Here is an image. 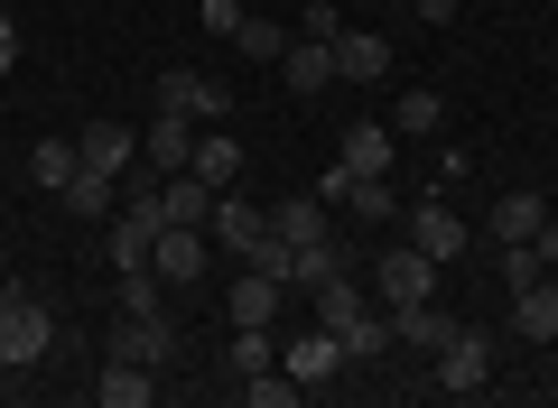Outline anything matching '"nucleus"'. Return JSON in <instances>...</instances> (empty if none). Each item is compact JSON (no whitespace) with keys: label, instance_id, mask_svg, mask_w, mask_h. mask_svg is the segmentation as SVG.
<instances>
[{"label":"nucleus","instance_id":"obj_1","mask_svg":"<svg viewBox=\"0 0 558 408\" xmlns=\"http://www.w3.org/2000/svg\"><path fill=\"white\" fill-rule=\"evenodd\" d=\"M307 297H317V325L344 344V362H373V353L391 344V316H373V297H363L344 270L326 279V288H307Z\"/></svg>","mask_w":558,"mask_h":408},{"label":"nucleus","instance_id":"obj_2","mask_svg":"<svg viewBox=\"0 0 558 408\" xmlns=\"http://www.w3.org/2000/svg\"><path fill=\"white\" fill-rule=\"evenodd\" d=\"M428 381H438V399H484V390H494V334L457 325L447 353H428Z\"/></svg>","mask_w":558,"mask_h":408},{"label":"nucleus","instance_id":"obj_3","mask_svg":"<svg viewBox=\"0 0 558 408\" xmlns=\"http://www.w3.org/2000/svg\"><path fill=\"white\" fill-rule=\"evenodd\" d=\"M47 353H57V316H47L28 288H0V362L28 371V362H47Z\"/></svg>","mask_w":558,"mask_h":408},{"label":"nucleus","instance_id":"obj_4","mask_svg":"<svg viewBox=\"0 0 558 408\" xmlns=\"http://www.w3.org/2000/svg\"><path fill=\"white\" fill-rule=\"evenodd\" d=\"M178 316H112V334H102V353H112V362H149V371H168L178 362Z\"/></svg>","mask_w":558,"mask_h":408},{"label":"nucleus","instance_id":"obj_5","mask_svg":"<svg viewBox=\"0 0 558 408\" xmlns=\"http://www.w3.org/2000/svg\"><path fill=\"white\" fill-rule=\"evenodd\" d=\"M159 112H178V121H196V131H215V121L233 112V94H223L215 75H196V65H168V75H159Z\"/></svg>","mask_w":558,"mask_h":408},{"label":"nucleus","instance_id":"obj_6","mask_svg":"<svg viewBox=\"0 0 558 408\" xmlns=\"http://www.w3.org/2000/svg\"><path fill=\"white\" fill-rule=\"evenodd\" d=\"M279 371H289L299 390H326V381L344 371V344H336L326 325H307V334H289V344H279Z\"/></svg>","mask_w":558,"mask_h":408},{"label":"nucleus","instance_id":"obj_7","mask_svg":"<svg viewBox=\"0 0 558 408\" xmlns=\"http://www.w3.org/2000/svg\"><path fill=\"white\" fill-rule=\"evenodd\" d=\"M260 214H270V242H279V251H307V242H326V214H336V205L307 186V195H279V205H260Z\"/></svg>","mask_w":558,"mask_h":408},{"label":"nucleus","instance_id":"obj_8","mask_svg":"<svg viewBox=\"0 0 558 408\" xmlns=\"http://www.w3.org/2000/svg\"><path fill=\"white\" fill-rule=\"evenodd\" d=\"M260 233H270V214H260L252 195H215V214H205V242H215V251H242V260H252Z\"/></svg>","mask_w":558,"mask_h":408},{"label":"nucleus","instance_id":"obj_9","mask_svg":"<svg viewBox=\"0 0 558 408\" xmlns=\"http://www.w3.org/2000/svg\"><path fill=\"white\" fill-rule=\"evenodd\" d=\"M373 288H381V307H418V297L438 288V260L418 251V242H410V251H381V270H373Z\"/></svg>","mask_w":558,"mask_h":408},{"label":"nucleus","instance_id":"obj_10","mask_svg":"<svg viewBox=\"0 0 558 408\" xmlns=\"http://www.w3.org/2000/svg\"><path fill=\"white\" fill-rule=\"evenodd\" d=\"M410 242H418V251H428V260L447 270V260L465 251V214L447 205V195H418V214H410Z\"/></svg>","mask_w":558,"mask_h":408},{"label":"nucleus","instance_id":"obj_11","mask_svg":"<svg viewBox=\"0 0 558 408\" xmlns=\"http://www.w3.org/2000/svg\"><path fill=\"white\" fill-rule=\"evenodd\" d=\"M149 270H159L168 288H196V279H205V223H168L159 251H149Z\"/></svg>","mask_w":558,"mask_h":408},{"label":"nucleus","instance_id":"obj_12","mask_svg":"<svg viewBox=\"0 0 558 408\" xmlns=\"http://www.w3.org/2000/svg\"><path fill=\"white\" fill-rule=\"evenodd\" d=\"M391 75V38L381 28H336V84H381Z\"/></svg>","mask_w":558,"mask_h":408},{"label":"nucleus","instance_id":"obj_13","mask_svg":"<svg viewBox=\"0 0 558 408\" xmlns=\"http://www.w3.org/2000/svg\"><path fill=\"white\" fill-rule=\"evenodd\" d=\"M279 288H289V279H270V270H252V260H242L233 297H223V325H279Z\"/></svg>","mask_w":558,"mask_h":408},{"label":"nucleus","instance_id":"obj_14","mask_svg":"<svg viewBox=\"0 0 558 408\" xmlns=\"http://www.w3.org/2000/svg\"><path fill=\"white\" fill-rule=\"evenodd\" d=\"M279 84H289V94H326V84H336V38H289V57H279Z\"/></svg>","mask_w":558,"mask_h":408},{"label":"nucleus","instance_id":"obj_15","mask_svg":"<svg viewBox=\"0 0 558 408\" xmlns=\"http://www.w3.org/2000/svg\"><path fill=\"white\" fill-rule=\"evenodd\" d=\"M186 158H196V121L159 112V121H149V131H140V168H159V176H178Z\"/></svg>","mask_w":558,"mask_h":408},{"label":"nucleus","instance_id":"obj_16","mask_svg":"<svg viewBox=\"0 0 558 408\" xmlns=\"http://www.w3.org/2000/svg\"><path fill=\"white\" fill-rule=\"evenodd\" d=\"M84 168H102V176H131L140 168V139H131V121H84Z\"/></svg>","mask_w":558,"mask_h":408},{"label":"nucleus","instance_id":"obj_17","mask_svg":"<svg viewBox=\"0 0 558 408\" xmlns=\"http://www.w3.org/2000/svg\"><path fill=\"white\" fill-rule=\"evenodd\" d=\"M94 399H102V408H159V371H149V362H112V353H102Z\"/></svg>","mask_w":558,"mask_h":408},{"label":"nucleus","instance_id":"obj_18","mask_svg":"<svg viewBox=\"0 0 558 408\" xmlns=\"http://www.w3.org/2000/svg\"><path fill=\"white\" fill-rule=\"evenodd\" d=\"M381 316H391V344H410V353H447V334H457V316L428 307V297L418 307H381Z\"/></svg>","mask_w":558,"mask_h":408},{"label":"nucleus","instance_id":"obj_19","mask_svg":"<svg viewBox=\"0 0 558 408\" xmlns=\"http://www.w3.org/2000/svg\"><path fill=\"white\" fill-rule=\"evenodd\" d=\"M336 158H344L354 176H391V158H400V131H391V121H354Z\"/></svg>","mask_w":558,"mask_h":408},{"label":"nucleus","instance_id":"obj_20","mask_svg":"<svg viewBox=\"0 0 558 408\" xmlns=\"http://www.w3.org/2000/svg\"><path fill=\"white\" fill-rule=\"evenodd\" d=\"M391 131L400 139H438L447 131V94H438V84H410V94L391 102Z\"/></svg>","mask_w":558,"mask_h":408},{"label":"nucleus","instance_id":"obj_21","mask_svg":"<svg viewBox=\"0 0 558 408\" xmlns=\"http://www.w3.org/2000/svg\"><path fill=\"white\" fill-rule=\"evenodd\" d=\"M512 325L531 334V344H549V334H558V279L549 270H539L531 288H512Z\"/></svg>","mask_w":558,"mask_h":408},{"label":"nucleus","instance_id":"obj_22","mask_svg":"<svg viewBox=\"0 0 558 408\" xmlns=\"http://www.w3.org/2000/svg\"><path fill=\"white\" fill-rule=\"evenodd\" d=\"M186 168H196L205 186H233V176H242V139L215 121V131H196V158H186Z\"/></svg>","mask_w":558,"mask_h":408},{"label":"nucleus","instance_id":"obj_23","mask_svg":"<svg viewBox=\"0 0 558 408\" xmlns=\"http://www.w3.org/2000/svg\"><path fill=\"white\" fill-rule=\"evenodd\" d=\"M270 362H279V334H270V325H233L223 371H233V381H252V371H270Z\"/></svg>","mask_w":558,"mask_h":408},{"label":"nucleus","instance_id":"obj_24","mask_svg":"<svg viewBox=\"0 0 558 408\" xmlns=\"http://www.w3.org/2000/svg\"><path fill=\"white\" fill-rule=\"evenodd\" d=\"M539 223H549V205H539L531 186H512V195H502V205H494V242H531Z\"/></svg>","mask_w":558,"mask_h":408},{"label":"nucleus","instance_id":"obj_25","mask_svg":"<svg viewBox=\"0 0 558 408\" xmlns=\"http://www.w3.org/2000/svg\"><path fill=\"white\" fill-rule=\"evenodd\" d=\"M168 297H178V288H168L149 260H140V270H121V316H168Z\"/></svg>","mask_w":558,"mask_h":408},{"label":"nucleus","instance_id":"obj_26","mask_svg":"<svg viewBox=\"0 0 558 408\" xmlns=\"http://www.w3.org/2000/svg\"><path fill=\"white\" fill-rule=\"evenodd\" d=\"M75 168H84L75 139H38V149H28V176H38L47 195H65V176H75Z\"/></svg>","mask_w":558,"mask_h":408},{"label":"nucleus","instance_id":"obj_27","mask_svg":"<svg viewBox=\"0 0 558 408\" xmlns=\"http://www.w3.org/2000/svg\"><path fill=\"white\" fill-rule=\"evenodd\" d=\"M233 399H242V408H299L307 390H299V381H289V371L270 362V371H252V381H233Z\"/></svg>","mask_w":558,"mask_h":408},{"label":"nucleus","instance_id":"obj_28","mask_svg":"<svg viewBox=\"0 0 558 408\" xmlns=\"http://www.w3.org/2000/svg\"><path fill=\"white\" fill-rule=\"evenodd\" d=\"M65 214L102 223V214H112V176H102V168H75V176H65Z\"/></svg>","mask_w":558,"mask_h":408},{"label":"nucleus","instance_id":"obj_29","mask_svg":"<svg viewBox=\"0 0 558 408\" xmlns=\"http://www.w3.org/2000/svg\"><path fill=\"white\" fill-rule=\"evenodd\" d=\"M344 270V251H336V233L326 242H307V251H289V288H326V279Z\"/></svg>","mask_w":558,"mask_h":408},{"label":"nucleus","instance_id":"obj_30","mask_svg":"<svg viewBox=\"0 0 558 408\" xmlns=\"http://www.w3.org/2000/svg\"><path fill=\"white\" fill-rule=\"evenodd\" d=\"M289 38H299V28H279V20H242V28H233V47H242L252 65H279V57H289Z\"/></svg>","mask_w":558,"mask_h":408},{"label":"nucleus","instance_id":"obj_31","mask_svg":"<svg viewBox=\"0 0 558 408\" xmlns=\"http://www.w3.org/2000/svg\"><path fill=\"white\" fill-rule=\"evenodd\" d=\"M344 205H354L363 223H381V214H391V176H354V195H344Z\"/></svg>","mask_w":558,"mask_h":408},{"label":"nucleus","instance_id":"obj_32","mask_svg":"<svg viewBox=\"0 0 558 408\" xmlns=\"http://www.w3.org/2000/svg\"><path fill=\"white\" fill-rule=\"evenodd\" d=\"M531 279H539V251L531 242H502V288H531Z\"/></svg>","mask_w":558,"mask_h":408},{"label":"nucleus","instance_id":"obj_33","mask_svg":"<svg viewBox=\"0 0 558 408\" xmlns=\"http://www.w3.org/2000/svg\"><path fill=\"white\" fill-rule=\"evenodd\" d=\"M196 20H205V38H233V28H242V20H252V10H242V0H205Z\"/></svg>","mask_w":558,"mask_h":408},{"label":"nucleus","instance_id":"obj_34","mask_svg":"<svg viewBox=\"0 0 558 408\" xmlns=\"http://www.w3.org/2000/svg\"><path fill=\"white\" fill-rule=\"evenodd\" d=\"M336 28H344L336 0H307V10H299V38H336Z\"/></svg>","mask_w":558,"mask_h":408},{"label":"nucleus","instance_id":"obj_35","mask_svg":"<svg viewBox=\"0 0 558 408\" xmlns=\"http://www.w3.org/2000/svg\"><path fill=\"white\" fill-rule=\"evenodd\" d=\"M20 65V20H10V0H0V75Z\"/></svg>","mask_w":558,"mask_h":408},{"label":"nucleus","instance_id":"obj_36","mask_svg":"<svg viewBox=\"0 0 558 408\" xmlns=\"http://www.w3.org/2000/svg\"><path fill=\"white\" fill-rule=\"evenodd\" d=\"M531 251H539V270H558V214H549V223L531 233Z\"/></svg>","mask_w":558,"mask_h":408},{"label":"nucleus","instance_id":"obj_37","mask_svg":"<svg viewBox=\"0 0 558 408\" xmlns=\"http://www.w3.org/2000/svg\"><path fill=\"white\" fill-rule=\"evenodd\" d=\"M410 10H418L428 28H447V20H457V0H410Z\"/></svg>","mask_w":558,"mask_h":408},{"label":"nucleus","instance_id":"obj_38","mask_svg":"<svg viewBox=\"0 0 558 408\" xmlns=\"http://www.w3.org/2000/svg\"><path fill=\"white\" fill-rule=\"evenodd\" d=\"M549 362H558V334H549Z\"/></svg>","mask_w":558,"mask_h":408},{"label":"nucleus","instance_id":"obj_39","mask_svg":"<svg viewBox=\"0 0 558 408\" xmlns=\"http://www.w3.org/2000/svg\"><path fill=\"white\" fill-rule=\"evenodd\" d=\"M0 288H10V270H0Z\"/></svg>","mask_w":558,"mask_h":408},{"label":"nucleus","instance_id":"obj_40","mask_svg":"<svg viewBox=\"0 0 558 408\" xmlns=\"http://www.w3.org/2000/svg\"><path fill=\"white\" fill-rule=\"evenodd\" d=\"M0 381H10V362H0Z\"/></svg>","mask_w":558,"mask_h":408}]
</instances>
